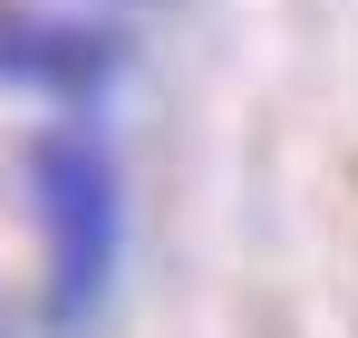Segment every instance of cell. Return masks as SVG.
Instances as JSON below:
<instances>
[{
	"label": "cell",
	"mask_w": 358,
	"mask_h": 338,
	"mask_svg": "<svg viewBox=\"0 0 358 338\" xmlns=\"http://www.w3.org/2000/svg\"><path fill=\"white\" fill-rule=\"evenodd\" d=\"M29 203H39V242H49V329L87 338L117 300L126 271V184L97 126H39L29 135Z\"/></svg>",
	"instance_id": "1"
}]
</instances>
